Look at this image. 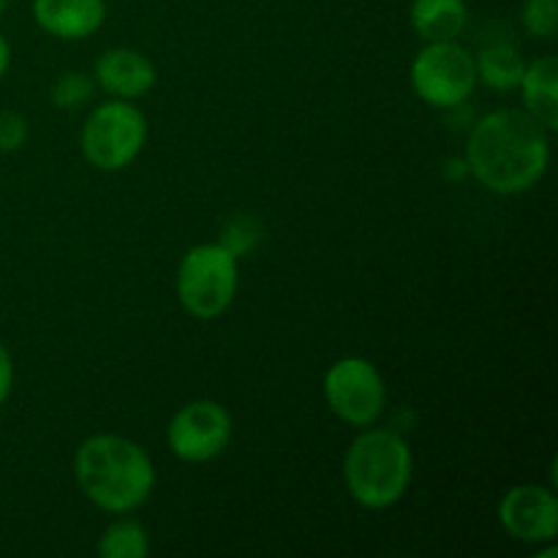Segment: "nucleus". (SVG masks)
I'll return each mask as SVG.
<instances>
[{"instance_id":"obj_19","label":"nucleus","mask_w":558,"mask_h":558,"mask_svg":"<svg viewBox=\"0 0 558 558\" xmlns=\"http://www.w3.org/2000/svg\"><path fill=\"white\" fill-rule=\"evenodd\" d=\"M256 238H259V232H256V227L251 218H234V221L227 227V232H223L221 245L223 248L232 251V254L240 259V256H243L245 251L256 243Z\"/></svg>"},{"instance_id":"obj_8","label":"nucleus","mask_w":558,"mask_h":558,"mask_svg":"<svg viewBox=\"0 0 558 558\" xmlns=\"http://www.w3.org/2000/svg\"><path fill=\"white\" fill-rule=\"evenodd\" d=\"M232 414L210 398L185 403L167 425V445L185 463H207L221 456L232 441Z\"/></svg>"},{"instance_id":"obj_1","label":"nucleus","mask_w":558,"mask_h":558,"mask_svg":"<svg viewBox=\"0 0 558 558\" xmlns=\"http://www.w3.org/2000/svg\"><path fill=\"white\" fill-rule=\"evenodd\" d=\"M550 131L526 109H496L469 131L466 167L494 194H523L543 180Z\"/></svg>"},{"instance_id":"obj_17","label":"nucleus","mask_w":558,"mask_h":558,"mask_svg":"<svg viewBox=\"0 0 558 558\" xmlns=\"http://www.w3.org/2000/svg\"><path fill=\"white\" fill-rule=\"evenodd\" d=\"M523 27L537 38H554L558 31V0H526Z\"/></svg>"},{"instance_id":"obj_3","label":"nucleus","mask_w":558,"mask_h":558,"mask_svg":"<svg viewBox=\"0 0 558 558\" xmlns=\"http://www.w3.org/2000/svg\"><path fill=\"white\" fill-rule=\"evenodd\" d=\"M414 458L398 430H363L343 458V480L365 510H387L407 496L412 485Z\"/></svg>"},{"instance_id":"obj_21","label":"nucleus","mask_w":558,"mask_h":558,"mask_svg":"<svg viewBox=\"0 0 558 558\" xmlns=\"http://www.w3.org/2000/svg\"><path fill=\"white\" fill-rule=\"evenodd\" d=\"M9 65H11V47L9 41H5L3 33H0V80H3V74L9 71Z\"/></svg>"},{"instance_id":"obj_20","label":"nucleus","mask_w":558,"mask_h":558,"mask_svg":"<svg viewBox=\"0 0 558 558\" xmlns=\"http://www.w3.org/2000/svg\"><path fill=\"white\" fill-rule=\"evenodd\" d=\"M11 390H14V360H11L9 349L0 341V407L9 401Z\"/></svg>"},{"instance_id":"obj_5","label":"nucleus","mask_w":558,"mask_h":558,"mask_svg":"<svg viewBox=\"0 0 558 558\" xmlns=\"http://www.w3.org/2000/svg\"><path fill=\"white\" fill-rule=\"evenodd\" d=\"M147 142V118L129 98L107 101L87 114L80 145L87 161L101 172H120L136 161Z\"/></svg>"},{"instance_id":"obj_4","label":"nucleus","mask_w":558,"mask_h":558,"mask_svg":"<svg viewBox=\"0 0 558 558\" xmlns=\"http://www.w3.org/2000/svg\"><path fill=\"white\" fill-rule=\"evenodd\" d=\"M240 283L238 256L221 243L194 245L180 259L178 300L196 319H216L232 305Z\"/></svg>"},{"instance_id":"obj_13","label":"nucleus","mask_w":558,"mask_h":558,"mask_svg":"<svg viewBox=\"0 0 558 558\" xmlns=\"http://www.w3.org/2000/svg\"><path fill=\"white\" fill-rule=\"evenodd\" d=\"M409 20L425 44L456 41L469 22L466 0H412Z\"/></svg>"},{"instance_id":"obj_18","label":"nucleus","mask_w":558,"mask_h":558,"mask_svg":"<svg viewBox=\"0 0 558 558\" xmlns=\"http://www.w3.org/2000/svg\"><path fill=\"white\" fill-rule=\"evenodd\" d=\"M27 120L20 112L3 109L0 112V153H14L25 145Z\"/></svg>"},{"instance_id":"obj_10","label":"nucleus","mask_w":558,"mask_h":558,"mask_svg":"<svg viewBox=\"0 0 558 558\" xmlns=\"http://www.w3.org/2000/svg\"><path fill=\"white\" fill-rule=\"evenodd\" d=\"M93 82L101 85L114 98H140L156 85V65L140 49H107L96 60Z\"/></svg>"},{"instance_id":"obj_22","label":"nucleus","mask_w":558,"mask_h":558,"mask_svg":"<svg viewBox=\"0 0 558 558\" xmlns=\"http://www.w3.org/2000/svg\"><path fill=\"white\" fill-rule=\"evenodd\" d=\"M9 3H11V0H0V11H3Z\"/></svg>"},{"instance_id":"obj_12","label":"nucleus","mask_w":558,"mask_h":558,"mask_svg":"<svg viewBox=\"0 0 558 558\" xmlns=\"http://www.w3.org/2000/svg\"><path fill=\"white\" fill-rule=\"evenodd\" d=\"M523 107L548 131L558 129V58L545 54L526 65L521 76Z\"/></svg>"},{"instance_id":"obj_16","label":"nucleus","mask_w":558,"mask_h":558,"mask_svg":"<svg viewBox=\"0 0 558 558\" xmlns=\"http://www.w3.org/2000/svg\"><path fill=\"white\" fill-rule=\"evenodd\" d=\"M93 90H96V82L93 76L80 74V71H65L63 76H58L49 90V101L58 109H80L82 104L90 101Z\"/></svg>"},{"instance_id":"obj_14","label":"nucleus","mask_w":558,"mask_h":558,"mask_svg":"<svg viewBox=\"0 0 558 558\" xmlns=\"http://www.w3.org/2000/svg\"><path fill=\"white\" fill-rule=\"evenodd\" d=\"M474 63H477V80H483L485 85L501 93L515 90L521 85L523 71H526L521 52L507 41L483 47L480 54H474Z\"/></svg>"},{"instance_id":"obj_2","label":"nucleus","mask_w":558,"mask_h":558,"mask_svg":"<svg viewBox=\"0 0 558 558\" xmlns=\"http://www.w3.org/2000/svg\"><path fill=\"white\" fill-rule=\"evenodd\" d=\"M74 477L85 499L98 510L125 515L150 499L156 466L136 441L118 434H98L76 450Z\"/></svg>"},{"instance_id":"obj_15","label":"nucleus","mask_w":558,"mask_h":558,"mask_svg":"<svg viewBox=\"0 0 558 558\" xmlns=\"http://www.w3.org/2000/svg\"><path fill=\"white\" fill-rule=\"evenodd\" d=\"M96 550L101 558H145L150 554V537L142 523L125 518L107 526Z\"/></svg>"},{"instance_id":"obj_9","label":"nucleus","mask_w":558,"mask_h":558,"mask_svg":"<svg viewBox=\"0 0 558 558\" xmlns=\"http://www.w3.org/2000/svg\"><path fill=\"white\" fill-rule=\"evenodd\" d=\"M501 529L518 543H550L558 532V499L545 485H515L499 501Z\"/></svg>"},{"instance_id":"obj_7","label":"nucleus","mask_w":558,"mask_h":558,"mask_svg":"<svg viewBox=\"0 0 558 558\" xmlns=\"http://www.w3.org/2000/svg\"><path fill=\"white\" fill-rule=\"evenodd\" d=\"M325 398L327 407L343 423L368 428L385 414L387 387L385 376L379 374L371 360L365 357H341L327 368L325 374Z\"/></svg>"},{"instance_id":"obj_11","label":"nucleus","mask_w":558,"mask_h":558,"mask_svg":"<svg viewBox=\"0 0 558 558\" xmlns=\"http://www.w3.org/2000/svg\"><path fill=\"white\" fill-rule=\"evenodd\" d=\"M33 20L49 36L80 41L104 25L107 3L104 0H33Z\"/></svg>"},{"instance_id":"obj_6","label":"nucleus","mask_w":558,"mask_h":558,"mask_svg":"<svg viewBox=\"0 0 558 558\" xmlns=\"http://www.w3.org/2000/svg\"><path fill=\"white\" fill-rule=\"evenodd\" d=\"M474 54L458 41H430L412 63V87L428 107H461L477 87Z\"/></svg>"}]
</instances>
